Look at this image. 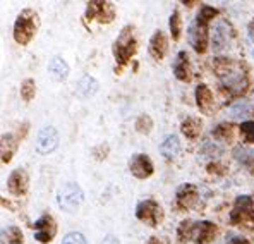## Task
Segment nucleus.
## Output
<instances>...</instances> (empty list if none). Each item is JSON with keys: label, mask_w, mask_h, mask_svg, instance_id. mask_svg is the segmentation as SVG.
I'll return each mask as SVG.
<instances>
[{"label": "nucleus", "mask_w": 254, "mask_h": 244, "mask_svg": "<svg viewBox=\"0 0 254 244\" xmlns=\"http://www.w3.org/2000/svg\"><path fill=\"white\" fill-rule=\"evenodd\" d=\"M40 28V17L33 9H24L14 24V40L19 45H28Z\"/></svg>", "instance_id": "1"}, {"label": "nucleus", "mask_w": 254, "mask_h": 244, "mask_svg": "<svg viewBox=\"0 0 254 244\" xmlns=\"http://www.w3.org/2000/svg\"><path fill=\"white\" fill-rule=\"evenodd\" d=\"M136 50H137V41L136 36H134V28L132 26H126L114 43V55L117 59V62L121 66H124L136 54Z\"/></svg>", "instance_id": "2"}, {"label": "nucleus", "mask_w": 254, "mask_h": 244, "mask_svg": "<svg viewBox=\"0 0 254 244\" xmlns=\"http://www.w3.org/2000/svg\"><path fill=\"white\" fill-rule=\"evenodd\" d=\"M83 200H84V194L83 189L79 187V184L69 182V184H64L61 189H59L57 203L64 212H76L81 206V203H83Z\"/></svg>", "instance_id": "3"}, {"label": "nucleus", "mask_w": 254, "mask_h": 244, "mask_svg": "<svg viewBox=\"0 0 254 244\" xmlns=\"http://www.w3.org/2000/svg\"><path fill=\"white\" fill-rule=\"evenodd\" d=\"M136 217L141 220V222L151 225V227H156V225L163 220L162 206L156 203L155 200H144V201H141V203L137 205Z\"/></svg>", "instance_id": "4"}, {"label": "nucleus", "mask_w": 254, "mask_h": 244, "mask_svg": "<svg viewBox=\"0 0 254 244\" xmlns=\"http://www.w3.org/2000/svg\"><path fill=\"white\" fill-rule=\"evenodd\" d=\"M84 17L86 19H96L100 22H112L115 17L114 3H110V2H89Z\"/></svg>", "instance_id": "5"}, {"label": "nucleus", "mask_w": 254, "mask_h": 244, "mask_svg": "<svg viewBox=\"0 0 254 244\" xmlns=\"http://www.w3.org/2000/svg\"><path fill=\"white\" fill-rule=\"evenodd\" d=\"M33 229H35V238L36 241L47 244L50 243L52 239L55 238V234H57V224H55V220L52 219V215H48V213H45L42 219H38L35 224H33Z\"/></svg>", "instance_id": "6"}, {"label": "nucleus", "mask_w": 254, "mask_h": 244, "mask_svg": "<svg viewBox=\"0 0 254 244\" xmlns=\"http://www.w3.org/2000/svg\"><path fill=\"white\" fill-rule=\"evenodd\" d=\"M189 40L192 43L194 50L197 54H203L206 52L208 47V24L199 21H194V24H190L189 28Z\"/></svg>", "instance_id": "7"}, {"label": "nucleus", "mask_w": 254, "mask_h": 244, "mask_svg": "<svg viewBox=\"0 0 254 244\" xmlns=\"http://www.w3.org/2000/svg\"><path fill=\"white\" fill-rule=\"evenodd\" d=\"M232 38V29H230L229 22L225 21H218L213 26V33H211V45L215 52H222L223 48H227V45L230 43Z\"/></svg>", "instance_id": "8"}, {"label": "nucleus", "mask_w": 254, "mask_h": 244, "mask_svg": "<svg viewBox=\"0 0 254 244\" xmlns=\"http://www.w3.org/2000/svg\"><path fill=\"white\" fill-rule=\"evenodd\" d=\"M59 145V133L55 127H45L38 133V138H36V150L43 155L47 153H52Z\"/></svg>", "instance_id": "9"}, {"label": "nucleus", "mask_w": 254, "mask_h": 244, "mask_svg": "<svg viewBox=\"0 0 254 244\" xmlns=\"http://www.w3.org/2000/svg\"><path fill=\"white\" fill-rule=\"evenodd\" d=\"M28 186H29V177L26 174V170H22V168L12 170V174L9 175V181H7L9 193L14 194V196H24L28 193Z\"/></svg>", "instance_id": "10"}, {"label": "nucleus", "mask_w": 254, "mask_h": 244, "mask_svg": "<svg viewBox=\"0 0 254 244\" xmlns=\"http://www.w3.org/2000/svg\"><path fill=\"white\" fill-rule=\"evenodd\" d=\"M222 76H223V84H225L227 88L234 89V91H242V89H246V86H248V78H246V74L242 73L241 69H237V67L229 66V64H227V71L222 73Z\"/></svg>", "instance_id": "11"}, {"label": "nucleus", "mask_w": 254, "mask_h": 244, "mask_svg": "<svg viewBox=\"0 0 254 244\" xmlns=\"http://www.w3.org/2000/svg\"><path fill=\"white\" fill-rule=\"evenodd\" d=\"M129 168H130V172H132L134 177L146 179L153 174V162L149 160L148 155H144V153H137V155H134L132 159H130Z\"/></svg>", "instance_id": "12"}, {"label": "nucleus", "mask_w": 254, "mask_h": 244, "mask_svg": "<svg viewBox=\"0 0 254 244\" xmlns=\"http://www.w3.org/2000/svg\"><path fill=\"white\" fill-rule=\"evenodd\" d=\"M216 225L211 222H192V231H190V239H194L199 244L211 243L216 236Z\"/></svg>", "instance_id": "13"}, {"label": "nucleus", "mask_w": 254, "mask_h": 244, "mask_svg": "<svg viewBox=\"0 0 254 244\" xmlns=\"http://www.w3.org/2000/svg\"><path fill=\"white\" fill-rule=\"evenodd\" d=\"M169 52V41H167V36L163 31H155V35L149 40V54H151L153 59L156 61H162L163 57Z\"/></svg>", "instance_id": "14"}, {"label": "nucleus", "mask_w": 254, "mask_h": 244, "mask_svg": "<svg viewBox=\"0 0 254 244\" xmlns=\"http://www.w3.org/2000/svg\"><path fill=\"white\" fill-rule=\"evenodd\" d=\"M197 201V189L192 184H184L177 191V205L184 210H189L196 205Z\"/></svg>", "instance_id": "15"}, {"label": "nucleus", "mask_w": 254, "mask_h": 244, "mask_svg": "<svg viewBox=\"0 0 254 244\" xmlns=\"http://www.w3.org/2000/svg\"><path fill=\"white\" fill-rule=\"evenodd\" d=\"M16 152H17V138L10 133L3 134L0 138V160L3 163H9Z\"/></svg>", "instance_id": "16"}, {"label": "nucleus", "mask_w": 254, "mask_h": 244, "mask_svg": "<svg viewBox=\"0 0 254 244\" xmlns=\"http://www.w3.org/2000/svg\"><path fill=\"white\" fill-rule=\"evenodd\" d=\"M174 74H175V78L181 80V81H189L190 80V64H189L188 52H179V55L175 57Z\"/></svg>", "instance_id": "17"}, {"label": "nucleus", "mask_w": 254, "mask_h": 244, "mask_svg": "<svg viewBox=\"0 0 254 244\" xmlns=\"http://www.w3.org/2000/svg\"><path fill=\"white\" fill-rule=\"evenodd\" d=\"M196 102H197V107L203 114H210L215 107L213 103V93L210 91L206 84H199L196 88Z\"/></svg>", "instance_id": "18"}, {"label": "nucleus", "mask_w": 254, "mask_h": 244, "mask_svg": "<svg viewBox=\"0 0 254 244\" xmlns=\"http://www.w3.org/2000/svg\"><path fill=\"white\" fill-rule=\"evenodd\" d=\"M98 91V81L91 76H83L76 84V95L81 98H89Z\"/></svg>", "instance_id": "19"}, {"label": "nucleus", "mask_w": 254, "mask_h": 244, "mask_svg": "<svg viewBox=\"0 0 254 244\" xmlns=\"http://www.w3.org/2000/svg\"><path fill=\"white\" fill-rule=\"evenodd\" d=\"M160 152H162V155L165 159H175L181 153V140L175 134H170L160 145Z\"/></svg>", "instance_id": "20"}, {"label": "nucleus", "mask_w": 254, "mask_h": 244, "mask_svg": "<svg viewBox=\"0 0 254 244\" xmlns=\"http://www.w3.org/2000/svg\"><path fill=\"white\" fill-rule=\"evenodd\" d=\"M48 73L55 81H64L67 78V74H69V66H67V62L64 59L54 57L52 62L48 64Z\"/></svg>", "instance_id": "21"}, {"label": "nucleus", "mask_w": 254, "mask_h": 244, "mask_svg": "<svg viewBox=\"0 0 254 244\" xmlns=\"http://www.w3.org/2000/svg\"><path fill=\"white\" fill-rule=\"evenodd\" d=\"M0 244H24V236L21 229L16 225H10L0 231Z\"/></svg>", "instance_id": "22"}, {"label": "nucleus", "mask_w": 254, "mask_h": 244, "mask_svg": "<svg viewBox=\"0 0 254 244\" xmlns=\"http://www.w3.org/2000/svg\"><path fill=\"white\" fill-rule=\"evenodd\" d=\"M201 127H203V122L197 117H188L184 122H182V133L186 134V138L189 140H196L201 133Z\"/></svg>", "instance_id": "23"}, {"label": "nucleus", "mask_w": 254, "mask_h": 244, "mask_svg": "<svg viewBox=\"0 0 254 244\" xmlns=\"http://www.w3.org/2000/svg\"><path fill=\"white\" fill-rule=\"evenodd\" d=\"M251 112H253V103L248 102V100H239V102H235L230 107V115L234 119H244L248 115H251Z\"/></svg>", "instance_id": "24"}, {"label": "nucleus", "mask_w": 254, "mask_h": 244, "mask_svg": "<svg viewBox=\"0 0 254 244\" xmlns=\"http://www.w3.org/2000/svg\"><path fill=\"white\" fill-rule=\"evenodd\" d=\"M234 157H235V160L241 162L242 165H248V167L254 165V148L237 146V148H234Z\"/></svg>", "instance_id": "25"}, {"label": "nucleus", "mask_w": 254, "mask_h": 244, "mask_svg": "<svg viewBox=\"0 0 254 244\" xmlns=\"http://www.w3.org/2000/svg\"><path fill=\"white\" fill-rule=\"evenodd\" d=\"M35 95H36V84L31 78H28V80H24L21 84V96L24 102H31V100L35 98Z\"/></svg>", "instance_id": "26"}, {"label": "nucleus", "mask_w": 254, "mask_h": 244, "mask_svg": "<svg viewBox=\"0 0 254 244\" xmlns=\"http://www.w3.org/2000/svg\"><path fill=\"white\" fill-rule=\"evenodd\" d=\"M170 31H172V38L174 40L181 38L182 21H181V14H179V10H174V14L170 16Z\"/></svg>", "instance_id": "27"}, {"label": "nucleus", "mask_w": 254, "mask_h": 244, "mask_svg": "<svg viewBox=\"0 0 254 244\" xmlns=\"http://www.w3.org/2000/svg\"><path fill=\"white\" fill-rule=\"evenodd\" d=\"M218 14V10L215 9V7H210V5H203L201 7V10H199V14H197V17H196V21H199V22H204V24H208L213 17Z\"/></svg>", "instance_id": "28"}, {"label": "nucleus", "mask_w": 254, "mask_h": 244, "mask_svg": "<svg viewBox=\"0 0 254 244\" xmlns=\"http://www.w3.org/2000/svg\"><path fill=\"white\" fill-rule=\"evenodd\" d=\"M232 127L227 126V124H222V126H218L215 131H213V136L216 138V140L220 141H230L232 140Z\"/></svg>", "instance_id": "29"}, {"label": "nucleus", "mask_w": 254, "mask_h": 244, "mask_svg": "<svg viewBox=\"0 0 254 244\" xmlns=\"http://www.w3.org/2000/svg\"><path fill=\"white\" fill-rule=\"evenodd\" d=\"M62 244H88V243H86V238L83 234H79V232H70V234H67L65 238H64Z\"/></svg>", "instance_id": "30"}, {"label": "nucleus", "mask_w": 254, "mask_h": 244, "mask_svg": "<svg viewBox=\"0 0 254 244\" xmlns=\"http://www.w3.org/2000/svg\"><path fill=\"white\" fill-rule=\"evenodd\" d=\"M136 127H137V131H141V133H149V129L153 127V122L148 115H141L136 122Z\"/></svg>", "instance_id": "31"}, {"label": "nucleus", "mask_w": 254, "mask_h": 244, "mask_svg": "<svg viewBox=\"0 0 254 244\" xmlns=\"http://www.w3.org/2000/svg\"><path fill=\"white\" fill-rule=\"evenodd\" d=\"M241 131L244 133V136L248 138L249 141L254 143V122H242Z\"/></svg>", "instance_id": "32"}, {"label": "nucleus", "mask_w": 254, "mask_h": 244, "mask_svg": "<svg viewBox=\"0 0 254 244\" xmlns=\"http://www.w3.org/2000/svg\"><path fill=\"white\" fill-rule=\"evenodd\" d=\"M102 244H119V241L114 238V236H108V238H105V241H103Z\"/></svg>", "instance_id": "33"}, {"label": "nucleus", "mask_w": 254, "mask_h": 244, "mask_svg": "<svg viewBox=\"0 0 254 244\" xmlns=\"http://www.w3.org/2000/svg\"><path fill=\"white\" fill-rule=\"evenodd\" d=\"M249 38L254 41V21L249 22Z\"/></svg>", "instance_id": "34"}, {"label": "nucleus", "mask_w": 254, "mask_h": 244, "mask_svg": "<svg viewBox=\"0 0 254 244\" xmlns=\"http://www.w3.org/2000/svg\"><path fill=\"white\" fill-rule=\"evenodd\" d=\"M149 244H162V241H160L158 238H151L149 239Z\"/></svg>", "instance_id": "35"}]
</instances>
